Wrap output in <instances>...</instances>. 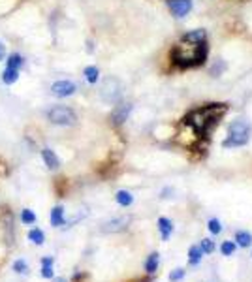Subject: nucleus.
<instances>
[{"label": "nucleus", "instance_id": "9", "mask_svg": "<svg viewBox=\"0 0 252 282\" xmlns=\"http://www.w3.org/2000/svg\"><path fill=\"white\" fill-rule=\"evenodd\" d=\"M168 8L175 17H184L192 10V0H168Z\"/></svg>", "mask_w": 252, "mask_h": 282}, {"label": "nucleus", "instance_id": "14", "mask_svg": "<svg viewBox=\"0 0 252 282\" xmlns=\"http://www.w3.org/2000/svg\"><path fill=\"white\" fill-rule=\"evenodd\" d=\"M6 68H14V70H21L24 64V58L23 55H19V53H10L8 56H6Z\"/></svg>", "mask_w": 252, "mask_h": 282}, {"label": "nucleus", "instance_id": "5", "mask_svg": "<svg viewBox=\"0 0 252 282\" xmlns=\"http://www.w3.org/2000/svg\"><path fill=\"white\" fill-rule=\"evenodd\" d=\"M122 96V83L117 78H106L100 85V98L108 104H117Z\"/></svg>", "mask_w": 252, "mask_h": 282}, {"label": "nucleus", "instance_id": "27", "mask_svg": "<svg viewBox=\"0 0 252 282\" xmlns=\"http://www.w3.org/2000/svg\"><path fill=\"white\" fill-rule=\"evenodd\" d=\"M42 276H44V278H53V276H55L53 266H42Z\"/></svg>", "mask_w": 252, "mask_h": 282}, {"label": "nucleus", "instance_id": "4", "mask_svg": "<svg viewBox=\"0 0 252 282\" xmlns=\"http://www.w3.org/2000/svg\"><path fill=\"white\" fill-rule=\"evenodd\" d=\"M48 120L55 126H74L78 122V115L68 106H53L48 111Z\"/></svg>", "mask_w": 252, "mask_h": 282}, {"label": "nucleus", "instance_id": "21", "mask_svg": "<svg viewBox=\"0 0 252 282\" xmlns=\"http://www.w3.org/2000/svg\"><path fill=\"white\" fill-rule=\"evenodd\" d=\"M21 222H23L24 226H32L36 222V212L32 211V209H23L21 211Z\"/></svg>", "mask_w": 252, "mask_h": 282}, {"label": "nucleus", "instance_id": "10", "mask_svg": "<svg viewBox=\"0 0 252 282\" xmlns=\"http://www.w3.org/2000/svg\"><path fill=\"white\" fill-rule=\"evenodd\" d=\"M42 160H44V164L48 166L49 170H58L60 168V160L56 156V152L53 149H49V147H44L42 149Z\"/></svg>", "mask_w": 252, "mask_h": 282}, {"label": "nucleus", "instance_id": "15", "mask_svg": "<svg viewBox=\"0 0 252 282\" xmlns=\"http://www.w3.org/2000/svg\"><path fill=\"white\" fill-rule=\"evenodd\" d=\"M158 264H160V254H158V252H152V254H149V256H147V260H145V271H147V274L156 273Z\"/></svg>", "mask_w": 252, "mask_h": 282}, {"label": "nucleus", "instance_id": "18", "mask_svg": "<svg viewBox=\"0 0 252 282\" xmlns=\"http://www.w3.org/2000/svg\"><path fill=\"white\" fill-rule=\"evenodd\" d=\"M83 76H85L88 85H96L98 79H100V70H98L96 66H87V68L83 70Z\"/></svg>", "mask_w": 252, "mask_h": 282}, {"label": "nucleus", "instance_id": "11", "mask_svg": "<svg viewBox=\"0 0 252 282\" xmlns=\"http://www.w3.org/2000/svg\"><path fill=\"white\" fill-rule=\"evenodd\" d=\"M158 232H160L162 241H168L170 235L174 234V222L170 218H166V216H160V218H158Z\"/></svg>", "mask_w": 252, "mask_h": 282}, {"label": "nucleus", "instance_id": "30", "mask_svg": "<svg viewBox=\"0 0 252 282\" xmlns=\"http://www.w3.org/2000/svg\"><path fill=\"white\" fill-rule=\"evenodd\" d=\"M55 282H66V280H64V278H56Z\"/></svg>", "mask_w": 252, "mask_h": 282}, {"label": "nucleus", "instance_id": "29", "mask_svg": "<svg viewBox=\"0 0 252 282\" xmlns=\"http://www.w3.org/2000/svg\"><path fill=\"white\" fill-rule=\"evenodd\" d=\"M53 262L55 260L51 258V256H46V258H42V266H53Z\"/></svg>", "mask_w": 252, "mask_h": 282}, {"label": "nucleus", "instance_id": "26", "mask_svg": "<svg viewBox=\"0 0 252 282\" xmlns=\"http://www.w3.org/2000/svg\"><path fill=\"white\" fill-rule=\"evenodd\" d=\"M198 246L202 248L204 254H211V252L214 250V243L211 241V239H202V243L198 244Z\"/></svg>", "mask_w": 252, "mask_h": 282}, {"label": "nucleus", "instance_id": "28", "mask_svg": "<svg viewBox=\"0 0 252 282\" xmlns=\"http://www.w3.org/2000/svg\"><path fill=\"white\" fill-rule=\"evenodd\" d=\"M6 56H8L6 44H4V42H0V62H4V60H6Z\"/></svg>", "mask_w": 252, "mask_h": 282}, {"label": "nucleus", "instance_id": "1", "mask_svg": "<svg viewBox=\"0 0 252 282\" xmlns=\"http://www.w3.org/2000/svg\"><path fill=\"white\" fill-rule=\"evenodd\" d=\"M209 53L207 47V34L202 28L186 32L181 38V42L174 47L172 51V62L181 68V70H188V68H196L200 64L205 62Z\"/></svg>", "mask_w": 252, "mask_h": 282}, {"label": "nucleus", "instance_id": "13", "mask_svg": "<svg viewBox=\"0 0 252 282\" xmlns=\"http://www.w3.org/2000/svg\"><path fill=\"white\" fill-rule=\"evenodd\" d=\"M0 79L4 85H16L19 81V70H14V68H4V72L0 74Z\"/></svg>", "mask_w": 252, "mask_h": 282}, {"label": "nucleus", "instance_id": "3", "mask_svg": "<svg viewBox=\"0 0 252 282\" xmlns=\"http://www.w3.org/2000/svg\"><path fill=\"white\" fill-rule=\"evenodd\" d=\"M252 136V126L248 120L244 118H237L234 120L228 128V138L224 140V147H243L250 141Z\"/></svg>", "mask_w": 252, "mask_h": 282}, {"label": "nucleus", "instance_id": "8", "mask_svg": "<svg viewBox=\"0 0 252 282\" xmlns=\"http://www.w3.org/2000/svg\"><path fill=\"white\" fill-rule=\"evenodd\" d=\"M130 113H132V104H128V102L117 104L115 110H113V113H111V122H113L115 126L124 124L126 118L130 117Z\"/></svg>", "mask_w": 252, "mask_h": 282}, {"label": "nucleus", "instance_id": "23", "mask_svg": "<svg viewBox=\"0 0 252 282\" xmlns=\"http://www.w3.org/2000/svg\"><path fill=\"white\" fill-rule=\"evenodd\" d=\"M207 230L211 232L213 235H218L222 232V224H220V220H216V218H211L209 222H207Z\"/></svg>", "mask_w": 252, "mask_h": 282}, {"label": "nucleus", "instance_id": "24", "mask_svg": "<svg viewBox=\"0 0 252 282\" xmlns=\"http://www.w3.org/2000/svg\"><path fill=\"white\" fill-rule=\"evenodd\" d=\"M14 271L19 274H26L28 273V264H26L24 260H16V262H14Z\"/></svg>", "mask_w": 252, "mask_h": 282}, {"label": "nucleus", "instance_id": "7", "mask_svg": "<svg viewBox=\"0 0 252 282\" xmlns=\"http://www.w3.org/2000/svg\"><path fill=\"white\" fill-rule=\"evenodd\" d=\"M78 90V85L70 79H58L51 85V94L55 98H70Z\"/></svg>", "mask_w": 252, "mask_h": 282}, {"label": "nucleus", "instance_id": "19", "mask_svg": "<svg viewBox=\"0 0 252 282\" xmlns=\"http://www.w3.org/2000/svg\"><path fill=\"white\" fill-rule=\"evenodd\" d=\"M202 258H204V252H202V248L198 246V244H192L188 250V264L190 266H198L200 262H202Z\"/></svg>", "mask_w": 252, "mask_h": 282}, {"label": "nucleus", "instance_id": "20", "mask_svg": "<svg viewBox=\"0 0 252 282\" xmlns=\"http://www.w3.org/2000/svg\"><path fill=\"white\" fill-rule=\"evenodd\" d=\"M28 241L40 246V244L46 243V234H44L40 228H32L30 232H28Z\"/></svg>", "mask_w": 252, "mask_h": 282}, {"label": "nucleus", "instance_id": "17", "mask_svg": "<svg viewBox=\"0 0 252 282\" xmlns=\"http://www.w3.org/2000/svg\"><path fill=\"white\" fill-rule=\"evenodd\" d=\"M236 244L237 246H241V248H246V246H250L252 244V234H248V232H244V230H239L236 234Z\"/></svg>", "mask_w": 252, "mask_h": 282}, {"label": "nucleus", "instance_id": "2", "mask_svg": "<svg viewBox=\"0 0 252 282\" xmlns=\"http://www.w3.org/2000/svg\"><path fill=\"white\" fill-rule=\"evenodd\" d=\"M226 111H228L226 104H207L204 108L190 111L184 117V124L190 126L196 136L207 138L214 126L220 122V118L226 115Z\"/></svg>", "mask_w": 252, "mask_h": 282}, {"label": "nucleus", "instance_id": "6", "mask_svg": "<svg viewBox=\"0 0 252 282\" xmlns=\"http://www.w3.org/2000/svg\"><path fill=\"white\" fill-rule=\"evenodd\" d=\"M130 222H132V216L130 214H122V216L106 220L100 230H102V234H120V232H124L126 228L130 226Z\"/></svg>", "mask_w": 252, "mask_h": 282}, {"label": "nucleus", "instance_id": "12", "mask_svg": "<svg viewBox=\"0 0 252 282\" xmlns=\"http://www.w3.org/2000/svg\"><path fill=\"white\" fill-rule=\"evenodd\" d=\"M51 224L55 228H60L66 224V218H64V207L62 205H56L51 209Z\"/></svg>", "mask_w": 252, "mask_h": 282}, {"label": "nucleus", "instance_id": "16", "mask_svg": "<svg viewBox=\"0 0 252 282\" xmlns=\"http://www.w3.org/2000/svg\"><path fill=\"white\" fill-rule=\"evenodd\" d=\"M115 202H117L120 207H130V205L134 204V196H132V192H128V190H118L117 194H115Z\"/></svg>", "mask_w": 252, "mask_h": 282}, {"label": "nucleus", "instance_id": "31", "mask_svg": "<svg viewBox=\"0 0 252 282\" xmlns=\"http://www.w3.org/2000/svg\"><path fill=\"white\" fill-rule=\"evenodd\" d=\"M142 282H150V278H143V280Z\"/></svg>", "mask_w": 252, "mask_h": 282}, {"label": "nucleus", "instance_id": "25", "mask_svg": "<svg viewBox=\"0 0 252 282\" xmlns=\"http://www.w3.org/2000/svg\"><path fill=\"white\" fill-rule=\"evenodd\" d=\"M184 274H186V271H184L182 267H177V269H174V271L170 273V282H181L182 278H184Z\"/></svg>", "mask_w": 252, "mask_h": 282}, {"label": "nucleus", "instance_id": "22", "mask_svg": "<svg viewBox=\"0 0 252 282\" xmlns=\"http://www.w3.org/2000/svg\"><path fill=\"white\" fill-rule=\"evenodd\" d=\"M237 244L236 241H224V243L220 244V252L222 256H234V252H236Z\"/></svg>", "mask_w": 252, "mask_h": 282}]
</instances>
